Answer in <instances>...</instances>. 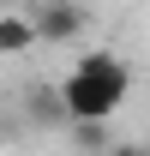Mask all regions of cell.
Instances as JSON below:
<instances>
[{
	"mask_svg": "<svg viewBox=\"0 0 150 156\" xmlns=\"http://www.w3.org/2000/svg\"><path fill=\"white\" fill-rule=\"evenodd\" d=\"M132 96V66L114 48H90L72 60V72L60 78V102L66 120H114Z\"/></svg>",
	"mask_w": 150,
	"mask_h": 156,
	"instance_id": "obj_1",
	"label": "cell"
},
{
	"mask_svg": "<svg viewBox=\"0 0 150 156\" xmlns=\"http://www.w3.org/2000/svg\"><path fill=\"white\" fill-rule=\"evenodd\" d=\"M30 18H36V36L48 42V48H66V42L84 36L90 12H84V0H36V6H30Z\"/></svg>",
	"mask_w": 150,
	"mask_h": 156,
	"instance_id": "obj_2",
	"label": "cell"
},
{
	"mask_svg": "<svg viewBox=\"0 0 150 156\" xmlns=\"http://www.w3.org/2000/svg\"><path fill=\"white\" fill-rule=\"evenodd\" d=\"M36 18H30V6H0V60H24L36 48Z\"/></svg>",
	"mask_w": 150,
	"mask_h": 156,
	"instance_id": "obj_3",
	"label": "cell"
},
{
	"mask_svg": "<svg viewBox=\"0 0 150 156\" xmlns=\"http://www.w3.org/2000/svg\"><path fill=\"white\" fill-rule=\"evenodd\" d=\"M66 138L84 150H102V144H114V120H66Z\"/></svg>",
	"mask_w": 150,
	"mask_h": 156,
	"instance_id": "obj_4",
	"label": "cell"
},
{
	"mask_svg": "<svg viewBox=\"0 0 150 156\" xmlns=\"http://www.w3.org/2000/svg\"><path fill=\"white\" fill-rule=\"evenodd\" d=\"M0 6H18V0H0Z\"/></svg>",
	"mask_w": 150,
	"mask_h": 156,
	"instance_id": "obj_5",
	"label": "cell"
}]
</instances>
